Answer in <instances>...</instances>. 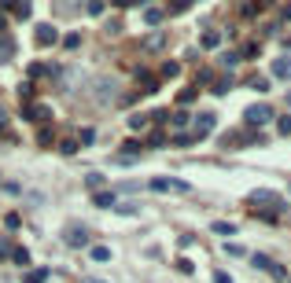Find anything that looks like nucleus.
<instances>
[{
  "mask_svg": "<svg viewBox=\"0 0 291 283\" xmlns=\"http://www.w3.org/2000/svg\"><path fill=\"white\" fill-rule=\"evenodd\" d=\"M44 279H48V269H34V272H26L22 283H44Z\"/></svg>",
  "mask_w": 291,
  "mask_h": 283,
  "instance_id": "obj_12",
  "label": "nucleus"
},
{
  "mask_svg": "<svg viewBox=\"0 0 291 283\" xmlns=\"http://www.w3.org/2000/svg\"><path fill=\"white\" fill-rule=\"evenodd\" d=\"M89 15H103V0H89Z\"/></svg>",
  "mask_w": 291,
  "mask_h": 283,
  "instance_id": "obj_25",
  "label": "nucleus"
},
{
  "mask_svg": "<svg viewBox=\"0 0 291 283\" xmlns=\"http://www.w3.org/2000/svg\"><path fill=\"white\" fill-rule=\"evenodd\" d=\"M188 118H192V114H185V111H177V114H173L170 121H173V129H181V125H188Z\"/></svg>",
  "mask_w": 291,
  "mask_h": 283,
  "instance_id": "obj_23",
  "label": "nucleus"
},
{
  "mask_svg": "<svg viewBox=\"0 0 291 283\" xmlns=\"http://www.w3.org/2000/svg\"><path fill=\"white\" fill-rule=\"evenodd\" d=\"M15 15H19V19H30V4H15Z\"/></svg>",
  "mask_w": 291,
  "mask_h": 283,
  "instance_id": "obj_31",
  "label": "nucleus"
},
{
  "mask_svg": "<svg viewBox=\"0 0 291 283\" xmlns=\"http://www.w3.org/2000/svg\"><path fill=\"white\" fill-rule=\"evenodd\" d=\"M8 254H11V243H8V239H0V258H8Z\"/></svg>",
  "mask_w": 291,
  "mask_h": 283,
  "instance_id": "obj_33",
  "label": "nucleus"
},
{
  "mask_svg": "<svg viewBox=\"0 0 291 283\" xmlns=\"http://www.w3.org/2000/svg\"><path fill=\"white\" fill-rule=\"evenodd\" d=\"M287 107H291V92H287Z\"/></svg>",
  "mask_w": 291,
  "mask_h": 283,
  "instance_id": "obj_36",
  "label": "nucleus"
},
{
  "mask_svg": "<svg viewBox=\"0 0 291 283\" xmlns=\"http://www.w3.org/2000/svg\"><path fill=\"white\" fill-rule=\"evenodd\" d=\"M273 77H284V81H291V59H273Z\"/></svg>",
  "mask_w": 291,
  "mask_h": 283,
  "instance_id": "obj_9",
  "label": "nucleus"
},
{
  "mask_svg": "<svg viewBox=\"0 0 291 283\" xmlns=\"http://www.w3.org/2000/svg\"><path fill=\"white\" fill-rule=\"evenodd\" d=\"M236 62H240V55H236V52H225V55H221V67H225V70H232Z\"/></svg>",
  "mask_w": 291,
  "mask_h": 283,
  "instance_id": "obj_18",
  "label": "nucleus"
},
{
  "mask_svg": "<svg viewBox=\"0 0 291 283\" xmlns=\"http://www.w3.org/2000/svg\"><path fill=\"white\" fill-rule=\"evenodd\" d=\"M177 100H181V103H192V100H195V88H185V92H181Z\"/></svg>",
  "mask_w": 291,
  "mask_h": 283,
  "instance_id": "obj_30",
  "label": "nucleus"
},
{
  "mask_svg": "<svg viewBox=\"0 0 291 283\" xmlns=\"http://www.w3.org/2000/svg\"><path fill=\"white\" fill-rule=\"evenodd\" d=\"M214 283H232V276L228 272H214Z\"/></svg>",
  "mask_w": 291,
  "mask_h": 283,
  "instance_id": "obj_32",
  "label": "nucleus"
},
{
  "mask_svg": "<svg viewBox=\"0 0 291 283\" xmlns=\"http://www.w3.org/2000/svg\"><path fill=\"white\" fill-rule=\"evenodd\" d=\"M19 100H34V85H22L19 88Z\"/></svg>",
  "mask_w": 291,
  "mask_h": 283,
  "instance_id": "obj_28",
  "label": "nucleus"
},
{
  "mask_svg": "<svg viewBox=\"0 0 291 283\" xmlns=\"http://www.w3.org/2000/svg\"><path fill=\"white\" fill-rule=\"evenodd\" d=\"M251 202H254V206H258V202H262V206H280V199L273 192H266V187H262V192H251Z\"/></svg>",
  "mask_w": 291,
  "mask_h": 283,
  "instance_id": "obj_7",
  "label": "nucleus"
},
{
  "mask_svg": "<svg viewBox=\"0 0 291 283\" xmlns=\"http://www.w3.org/2000/svg\"><path fill=\"white\" fill-rule=\"evenodd\" d=\"M162 44H166V37H162V34H151V37L144 41V48H151V52H155V48H162Z\"/></svg>",
  "mask_w": 291,
  "mask_h": 283,
  "instance_id": "obj_16",
  "label": "nucleus"
},
{
  "mask_svg": "<svg viewBox=\"0 0 291 283\" xmlns=\"http://www.w3.org/2000/svg\"><path fill=\"white\" fill-rule=\"evenodd\" d=\"M63 44H67V48H78V44H81V34H67Z\"/></svg>",
  "mask_w": 291,
  "mask_h": 283,
  "instance_id": "obj_24",
  "label": "nucleus"
},
{
  "mask_svg": "<svg viewBox=\"0 0 291 283\" xmlns=\"http://www.w3.org/2000/svg\"><path fill=\"white\" fill-rule=\"evenodd\" d=\"M0 34H4V15H0Z\"/></svg>",
  "mask_w": 291,
  "mask_h": 283,
  "instance_id": "obj_35",
  "label": "nucleus"
},
{
  "mask_svg": "<svg viewBox=\"0 0 291 283\" xmlns=\"http://www.w3.org/2000/svg\"><path fill=\"white\" fill-rule=\"evenodd\" d=\"M247 125H266L269 118H273V111H269V103H254V107H247Z\"/></svg>",
  "mask_w": 291,
  "mask_h": 283,
  "instance_id": "obj_4",
  "label": "nucleus"
},
{
  "mask_svg": "<svg viewBox=\"0 0 291 283\" xmlns=\"http://www.w3.org/2000/svg\"><path fill=\"white\" fill-rule=\"evenodd\" d=\"M11 258H15V261H19V265H22V269H26V265H30V250H11Z\"/></svg>",
  "mask_w": 291,
  "mask_h": 283,
  "instance_id": "obj_22",
  "label": "nucleus"
},
{
  "mask_svg": "<svg viewBox=\"0 0 291 283\" xmlns=\"http://www.w3.org/2000/svg\"><path fill=\"white\" fill-rule=\"evenodd\" d=\"M188 4H192V0H177V4H173L170 11H173V15H181V11H188Z\"/></svg>",
  "mask_w": 291,
  "mask_h": 283,
  "instance_id": "obj_29",
  "label": "nucleus"
},
{
  "mask_svg": "<svg viewBox=\"0 0 291 283\" xmlns=\"http://www.w3.org/2000/svg\"><path fill=\"white\" fill-rule=\"evenodd\" d=\"M85 184L93 187V192H100V187H103V177H100V173H89V177H85Z\"/></svg>",
  "mask_w": 291,
  "mask_h": 283,
  "instance_id": "obj_21",
  "label": "nucleus"
},
{
  "mask_svg": "<svg viewBox=\"0 0 291 283\" xmlns=\"http://www.w3.org/2000/svg\"><path fill=\"white\" fill-rule=\"evenodd\" d=\"M11 55H15V41L8 34H0V62H8Z\"/></svg>",
  "mask_w": 291,
  "mask_h": 283,
  "instance_id": "obj_10",
  "label": "nucleus"
},
{
  "mask_svg": "<svg viewBox=\"0 0 291 283\" xmlns=\"http://www.w3.org/2000/svg\"><path fill=\"white\" fill-rule=\"evenodd\" d=\"M214 232H218V235H236V225H228V221H214Z\"/></svg>",
  "mask_w": 291,
  "mask_h": 283,
  "instance_id": "obj_15",
  "label": "nucleus"
},
{
  "mask_svg": "<svg viewBox=\"0 0 291 283\" xmlns=\"http://www.w3.org/2000/svg\"><path fill=\"white\" fill-rule=\"evenodd\" d=\"M277 129H280L284 136H291V118H280V121H277Z\"/></svg>",
  "mask_w": 291,
  "mask_h": 283,
  "instance_id": "obj_27",
  "label": "nucleus"
},
{
  "mask_svg": "<svg viewBox=\"0 0 291 283\" xmlns=\"http://www.w3.org/2000/svg\"><path fill=\"white\" fill-rule=\"evenodd\" d=\"M214 125H218V114H210V111H203V114H195V129H192V136H195V140H203V136H210V133H214Z\"/></svg>",
  "mask_w": 291,
  "mask_h": 283,
  "instance_id": "obj_2",
  "label": "nucleus"
},
{
  "mask_svg": "<svg viewBox=\"0 0 291 283\" xmlns=\"http://www.w3.org/2000/svg\"><path fill=\"white\" fill-rule=\"evenodd\" d=\"M30 118H34V121H48V118H52V111H48L44 103H34V107H30Z\"/></svg>",
  "mask_w": 291,
  "mask_h": 283,
  "instance_id": "obj_11",
  "label": "nucleus"
},
{
  "mask_svg": "<svg viewBox=\"0 0 291 283\" xmlns=\"http://www.w3.org/2000/svg\"><path fill=\"white\" fill-rule=\"evenodd\" d=\"M181 74V62H162V77H177Z\"/></svg>",
  "mask_w": 291,
  "mask_h": 283,
  "instance_id": "obj_19",
  "label": "nucleus"
},
{
  "mask_svg": "<svg viewBox=\"0 0 291 283\" xmlns=\"http://www.w3.org/2000/svg\"><path fill=\"white\" fill-rule=\"evenodd\" d=\"M251 265H254V269H262V272H269L277 283H284V279H287V272H284L273 258H266V254H254V258H251Z\"/></svg>",
  "mask_w": 291,
  "mask_h": 283,
  "instance_id": "obj_1",
  "label": "nucleus"
},
{
  "mask_svg": "<svg viewBox=\"0 0 291 283\" xmlns=\"http://www.w3.org/2000/svg\"><path fill=\"white\" fill-rule=\"evenodd\" d=\"M85 243H89V232L78 228V225H70L67 228V246H85Z\"/></svg>",
  "mask_w": 291,
  "mask_h": 283,
  "instance_id": "obj_6",
  "label": "nucleus"
},
{
  "mask_svg": "<svg viewBox=\"0 0 291 283\" xmlns=\"http://www.w3.org/2000/svg\"><path fill=\"white\" fill-rule=\"evenodd\" d=\"M93 202H96L100 210H114V206H118V199H114V192H96V195H93Z\"/></svg>",
  "mask_w": 291,
  "mask_h": 283,
  "instance_id": "obj_8",
  "label": "nucleus"
},
{
  "mask_svg": "<svg viewBox=\"0 0 291 283\" xmlns=\"http://www.w3.org/2000/svg\"><path fill=\"white\" fill-rule=\"evenodd\" d=\"M81 283H107V279H93V276H89V279H81Z\"/></svg>",
  "mask_w": 291,
  "mask_h": 283,
  "instance_id": "obj_34",
  "label": "nucleus"
},
{
  "mask_svg": "<svg viewBox=\"0 0 291 283\" xmlns=\"http://www.w3.org/2000/svg\"><path fill=\"white\" fill-rule=\"evenodd\" d=\"M151 192H181V195H185V192H192V184H188V180H166V177H155V180H151Z\"/></svg>",
  "mask_w": 291,
  "mask_h": 283,
  "instance_id": "obj_3",
  "label": "nucleus"
},
{
  "mask_svg": "<svg viewBox=\"0 0 291 283\" xmlns=\"http://www.w3.org/2000/svg\"><path fill=\"white\" fill-rule=\"evenodd\" d=\"M221 44V34L218 29H210V34H203V48H218Z\"/></svg>",
  "mask_w": 291,
  "mask_h": 283,
  "instance_id": "obj_13",
  "label": "nucleus"
},
{
  "mask_svg": "<svg viewBox=\"0 0 291 283\" xmlns=\"http://www.w3.org/2000/svg\"><path fill=\"white\" fill-rule=\"evenodd\" d=\"M251 88L254 92H269V77H251Z\"/></svg>",
  "mask_w": 291,
  "mask_h": 283,
  "instance_id": "obj_20",
  "label": "nucleus"
},
{
  "mask_svg": "<svg viewBox=\"0 0 291 283\" xmlns=\"http://www.w3.org/2000/svg\"><path fill=\"white\" fill-rule=\"evenodd\" d=\"M144 125H148V118H144V114H136V118H129V129H144Z\"/></svg>",
  "mask_w": 291,
  "mask_h": 283,
  "instance_id": "obj_26",
  "label": "nucleus"
},
{
  "mask_svg": "<svg viewBox=\"0 0 291 283\" xmlns=\"http://www.w3.org/2000/svg\"><path fill=\"white\" fill-rule=\"evenodd\" d=\"M144 22H148V26H159V22H162V11H159V8H148V11H144Z\"/></svg>",
  "mask_w": 291,
  "mask_h": 283,
  "instance_id": "obj_14",
  "label": "nucleus"
},
{
  "mask_svg": "<svg viewBox=\"0 0 291 283\" xmlns=\"http://www.w3.org/2000/svg\"><path fill=\"white\" fill-rule=\"evenodd\" d=\"M93 261H111V246H93Z\"/></svg>",
  "mask_w": 291,
  "mask_h": 283,
  "instance_id": "obj_17",
  "label": "nucleus"
},
{
  "mask_svg": "<svg viewBox=\"0 0 291 283\" xmlns=\"http://www.w3.org/2000/svg\"><path fill=\"white\" fill-rule=\"evenodd\" d=\"M34 41H37V48H48V44H55V41H59V34H55L52 26H37Z\"/></svg>",
  "mask_w": 291,
  "mask_h": 283,
  "instance_id": "obj_5",
  "label": "nucleus"
}]
</instances>
